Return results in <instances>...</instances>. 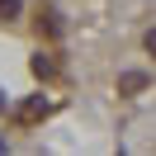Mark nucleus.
Returning <instances> with one entry per match:
<instances>
[{"label": "nucleus", "mask_w": 156, "mask_h": 156, "mask_svg": "<svg viewBox=\"0 0 156 156\" xmlns=\"http://www.w3.org/2000/svg\"><path fill=\"white\" fill-rule=\"evenodd\" d=\"M38 33H48V38H57V33H62V14H38Z\"/></svg>", "instance_id": "obj_4"}, {"label": "nucleus", "mask_w": 156, "mask_h": 156, "mask_svg": "<svg viewBox=\"0 0 156 156\" xmlns=\"http://www.w3.org/2000/svg\"><path fill=\"white\" fill-rule=\"evenodd\" d=\"M142 43H147V52L156 57V29H147V38H142Z\"/></svg>", "instance_id": "obj_6"}, {"label": "nucleus", "mask_w": 156, "mask_h": 156, "mask_svg": "<svg viewBox=\"0 0 156 156\" xmlns=\"http://www.w3.org/2000/svg\"><path fill=\"white\" fill-rule=\"evenodd\" d=\"M147 85H151L147 71H123V76H118V95H142Z\"/></svg>", "instance_id": "obj_2"}, {"label": "nucleus", "mask_w": 156, "mask_h": 156, "mask_svg": "<svg viewBox=\"0 0 156 156\" xmlns=\"http://www.w3.org/2000/svg\"><path fill=\"white\" fill-rule=\"evenodd\" d=\"M0 114H5V95H0Z\"/></svg>", "instance_id": "obj_7"}, {"label": "nucleus", "mask_w": 156, "mask_h": 156, "mask_svg": "<svg viewBox=\"0 0 156 156\" xmlns=\"http://www.w3.org/2000/svg\"><path fill=\"white\" fill-rule=\"evenodd\" d=\"M14 118H19V123H38V118H48V99H43V95L24 99V104H19V114H14Z\"/></svg>", "instance_id": "obj_1"}, {"label": "nucleus", "mask_w": 156, "mask_h": 156, "mask_svg": "<svg viewBox=\"0 0 156 156\" xmlns=\"http://www.w3.org/2000/svg\"><path fill=\"white\" fill-rule=\"evenodd\" d=\"M19 10H24V0H0V19H14Z\"/></svg>", "instance_id": "obj_5"}, {"label": "nucleus", "mask_w": 156, "mask_h": 156, "mask_svg": "<svg viewBox=\"0 0 156 156\" xmlns=\"http://www.w3.org/2000/svg\"><path fill=\"white\" fill-rule=\"evenodd\" d=\"M29 71H33L38 80H52V76H57V57H52V52H38V57L29 62Z\"/></svg>", "instance_id": "obj_3"}]
</instances>
